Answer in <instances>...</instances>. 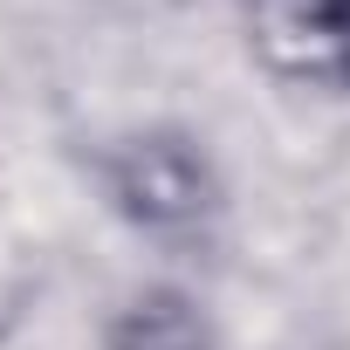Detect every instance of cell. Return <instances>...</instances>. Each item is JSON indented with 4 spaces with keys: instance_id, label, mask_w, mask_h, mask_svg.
Returning a JSON list of instances; mask_svg holds the SVG:
<instances>
[{
    "instance_id": "cell-1",
    "label": "cell",
    "mask_w": 350,
    "mask_h": 350,
    "mask_svg": "<svg viewBox=\"0 0 350 350\" xmlns=\"http://www.w3.org/2000/svg\"><path fill=\"white\" fill-rule=\"evenodd\" d=\"M261 42L295 76H350V0H254Z\"/></svg>"
},
{
    "instance_id": "cell-3",
    "label": "cell",
    "mask_w": 350,
    "mask_h": 350,
    "mask_svg": "<svg viewBox=\"0 0 350 350\" xmlns=\"http://www.w3.org/2000/svg\"><path fill=\"white\" fill-rule=\"evenodd\" d=\"M110 350H213V329L200 323V309L172 288H151L137 295L117 329H110Z\"/></svg>"
},
{
    "instance_id": "cell-2",
    "label": "cell",
    "mask_w": 350,
    "mask_h": 350,
    "mask_svg": "<svg viewBox=\"0 0 350 350\" xmlns=\"http://www.w3.org/2000/svg\"><path fill=\"white\" fill-rule=\"evenodd\" d=\"M117 200L151 227L193 220L200 213V172H193V158L179 144H144V151H131V172L117 179Z\"/></svg>"
}]
</instances>
